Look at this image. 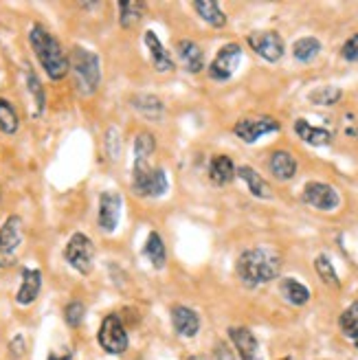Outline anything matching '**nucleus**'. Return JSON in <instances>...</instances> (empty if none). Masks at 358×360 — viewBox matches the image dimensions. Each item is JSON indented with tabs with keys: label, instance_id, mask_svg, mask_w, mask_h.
Returning a JSON list of instances; mask_svg holds the SVG:
<instances>
[{
	"label": "nucleus",
	"instance_id": "obj_15",
	"mask_svg": "<svg viewBox=\"0 0 358 360\" xmlns=\"http://www.w3.org/2000/svg\"><path fill=\"white\" fill-rule=\"evenodd\" d=\"M229 336L234 340V345L242 360H260V356H257L260 347H257V338L253 336V332L246 328H231Z\"/></svg>",
	"mask_w": 358,
	"mask_h": 360
},
{
	"label": "nucleus",
	"instance_id": "obj_37",
	"mask_svg": "<svg viewBox=\"0 0 358 360\" xmlns=\"http://www.w3.org/2000/svg\"><path fill=\"white\" fill-rule=\"evenodd\" d=\"M216 360H236V356L231 354V349L224 343H220L218 349H216Z\"/></svg>",
	"mask_w": 358,
	"mask_h": 360
},
{
	"label": "nucleus",
	"instance_id": "obj_2",
	"mask_svg": "<svg viewBox=\"0 0 358 360\" xmlns=\"http://www.w3.org/2000/svg\"><path fill=\"white\" fill-rule=\"evenodd\" d=\"M29 42L35 53V58L46 70V75L53 82H60L68 73V58L64 56V51L60 42L53 38V35L42 27V25H33L29 33Z\"/></svg>",
	"mask_w": 358,
	"mask_h": 360
},
{
	"label": "nucleus",
	"instance_id": "obj_33",
	"mask_svg": "<svg viewBox=\"0 0 358 360\" xmlns=\"http://www.w3.org/2000/svg\"><path fill=\"white\" fill-rule=\"evenodd\" d=\"M341 330L350 338L358 336V303L350 305V308L341 314Z\"/></svg>",
	"mask_w": 358,
	"mask_h": 360
},
{
	"label": "nucleus",
	"instance_id": "obj_21",
	"mask_svg": "<svg viewBox=\"0 0 358 360\" xmlns=\"http://www.w3.org/2000/svg\"><path fill=\"white\" fill-rule=\"evenodd\" d=\"M236 174L244 180V183L248 185V191L257 195V198H271V185L266 183V180L253 169V167H248V165H242L240 169H236Z\"/></svg>",
	"mask_w": 358,
	"mask_h": 360
},
{
	"label": "nucleus",
	"instance_id": "obj_5",
	"mask_svg": "<svg viewBox=\"0 0 358 360\" xmlns=\"http://www.w3.org/2000/svg\"><path fill=\"white\" fill-rule=\"evenodd\" d=\"M132 189L141 198H158L167 191V176L163 169H152L150 165H134Z\"/></svg>",
	"mask_w": 358,
	"mask_h": 360
},
{
	"label": "nucleus",
	"instance_id": "obj_27",
	"mask_svg": "<svg viewBox=\"0 0 358 360\" xmlns=\"http://www.w3.org/2000/svg\"><path fill=\"white\" fill-rule=\"evenodd\" d=\"M146 255H148V259L152 262L154 268H163L165 266L167 253H165V244H163V240H160L158 233H150L148 244H146Z\"/></svg>",
	"mask_w": 358,
	"mask_h": 360
},
{
	"label": "nucleus",
	"instance_id": "obj_32",
	"mask_svg": "<svg viewBox=\"0 0 358 360\" xmlns=\"http://www.w3.org/2000/svg\"><path fill=\"white\" fill-rule=\"evenodd\" d=\"M341 95H343L341 90L334 86H321L310 93V101L317 105H334L338 99H341Z\"/></svg>",
	"mask_w": 358,
	"mask_h": 360
},
{
	"label": "nucleus",
	"instance_id": "obj_23",
	"mask_svg": "<svg viewBox=\"0 0 358 360\" xmlns=\"http://www.w3.org/2000/svg\"><path fill=\"white\" fill-rule=\"evenodd\" d=\"M281 295L286 297V301H290L293 305H306L310 301V290L303 283H299L297 279H283L281 281Z\"/></svg>",
	"mask_w": 358,
	"mask_h": 360
},
{
	"label": "nucleus",
	"instance_id": "obj_7",
	"mask_svg": "<svg viewBox=\"0 0 358 360\" xmlns=\"http://www.w3.org/2000/svg\"><path fill=\"white\" fill-rule=\"evenodd\" d=\"M99 345L108 354H123L128 349V334L117 314H108L99 328Z\"/></svg>",
	"mask_w": 358,
	"mask_h": 360
},
{
	"label": "nucleus",
	"instance_id": "obj_14",
	"mask_svg": "<svg viewBox=\"0 0 358 360\" xmlns=\"http://www.w3.org/2000/svg\"><path fill=\"white\" fill-rule=\"evenodd\" d=\"M40 288H42V273L35 268H25L23 270V283L18 288V295L15 301L20 305H31L40 295Z\"/></svg>",
	"mask_w": 358,
	"mask_h": 360
},
{
	"label": "nucleus",
	"instance_id": "obj_6",
	"mask_svg": "<svg viewBox=\"0 0 358 360\" xmlns=\"http://www.w3.org/2000/svg\"><path fill=\"white\" fill-rule=\"evenodd\" d=\"M64 257L77 273L88 275L93 270V259H95V246L91 238L84 236V233H75L64 248Z\"/></svg>",
	"mask_w": 358,
	"mask_h": 360
},
{
	"label": "nucleus",
	"instance_id": "obj_20",
	"mask_svg": "<svg viewBox=\"0 0 358 360\" xmlns=\"http://www.w3.org/2000/svg\"><path fill=\"white\" fill-rule=\"evenodd\" d=\"M268 167H271V172L275 174V178H279V180H290L297 174V160H295V156L290 152L279 150V152H275L271 156V163H268Z\"/></svg>",
	"mask_w": 358,
	"mask_h": 360
},
{
	"label": "nucleus",
	"instance_id": "obj_19",
	"mask_svg": "<svg viewBox=\"0 0 358 360\" xmlns=\"http://www.w3.org/2000/svg\"><path fill=\"white\" fill-rule=\"evenodd\" d=\"M295 132L299 134L301 141H306L310 143V146H330V141H332V134L324 128H314V125H310L306 119H297L295 121Z\"/></svg>",
	"mask_w": 358,
	"mask_h": 360
},
{
	"label": "nucleus",
	"instance_id": "obj_16",
	"mask_svg": "<svg viewBox=\"0 0 358 360\" xmlns=\"http://www.w3.org/2000/svg\"><path fill=\"white\" fill-rule=\"evenodd\" d=\"M176 51H178V58H181L183 66L189 70V73H200V70L205 68V56L196 42L181 40L176 44Z\"/></svg>",
	"mask_w": 358,
	"mask_h": 360
},
{
	"label": "nucleus",
	"instance_id": "obj_17",
	"mask_svg": "<svg viewBox=\"0 0 358 360\" xmlns=\"http://www.w3.org/2000/svg\"><path fill=\"white\" fill-rule=\"evenodd\" d=\"M146 44H148V51H150V58H152V64L158 73H165V70H172L174 68V62L170 58V53L165 51V46L160 44L158 35L154 31H146Z\"/></svg>",
	"mask_w": 358,
	"mask_h": 360
},
{
	"label": "nucleus",
	"instance_id": "obj_22",
	"mask_svg": "<svg viewBox=\"0 0 358 360\" xmlns=\"http://www.w3.org/2000/svg\"><path fill=\"white\" fill-rule=\"evenodd\" d=\"M193 9L198 11V15L203 18L205 22H209L211 27H224L226 25V15L224 11L220 9L218 3H211V0H198V3H193Z\"/></svg>",
	"mask_w": 358,
	"mask_h": 360
},
{
	"label": "nucleus",
	"instance_id": "obj_18",
	"mask_svg": "<svg viewBox=\"0 0 358 360\" xmlns=\"http://www.w3.org/2000/svg\"><path fill=\"white\" fill-rule=\"evenodd\" d=\"M209 178L216 185H229L231 180L236 178V165H234V160H231L229 156H224V154L213 156L211 163H209Z\"/></svg>",
	"mask_w": 358,
	"mask_h": 360
},
{
	"label": "nucleus",
	"instance_id": "obj_9",
	"mask_svg": "<svg viewBox=\"0 0 358 360\" xmlns=\"http://www.w3.org/2000/svg\"><path fill=\"white\" fill-rule=\"evenodd\" d=\"M242 60V49L240 44H226L218 51L216 60L209 66V75L216 82H224L236 73V68L240 66Z\"/></svg>",
	"mask_w": 358,
	"mask_h": 360
},
{
	"label": "nucleus",
	"instance_id": "obj_24",
	"mask_svg": "<svg viewBox=\"0 0 358 360\" xmlns=\"http://www.w3.org/2000/svg\"><path fill=\"white\" fill-rule=\"evenodd\" d=\"M27 90L33 99V117L38 119L44 112V90H42L38 75H35L31 68H27Z\"/></svg>",
	"mask_w": 358,
	"mask_h": 360
},
{
	"label": "nucleus",
	"instance_id": "obj_36",
	"mask_svg": "<svg viewBox=\"0 0 358 360\" xmlns=\"http://www.w3.org/2000/svg\"><path fill=\"white\" fill-rule=\"evenodd\" d=\"M117 136H119L117 130H110V132H108V152H110V158H113V160L119 158V141L115 143Z\"/></svg>",
	"mask_w": 358,
	"mask_h": 360
},
{
	"label": "nucleus",
	"instance_id": "obj_29",
	"mask_svg": "<svg viewBox=\"0 0 358 360\" xmlns=\"http://www.w3.org/2000/svg\"><path fill=\"white\" fill-rule=\"evenodd\" d=\"M18 125H20V121H18V115L13 110V105L0 97V132L5 134H15L18 132Z\"/></svg>",
	"mask_w": 358,
	"mask_h": 360
},
{
	"label": "nucleus",
	"instance_id": "obj_41",
	"mask_svg": "<svg viewBox=\"0 0 358 360\" xmlns=\"http://www.w3.org/2000/svg\"><path fill=\"white\" fill-rule=\"evenodd\" d=\"M281 360H295L293 356H286V358H281Z\"/></svg>",
	"mask_w": 358,
	"mask_h": 360
},
{
	"label": "nucleus",
	"instance_id": "obj_12",
	"mask_svg": "<svg viewBox=\"0 0 358 360\" xmlns=\"http://www.w3.org/2000/svg\"><path fill=\"white\" fill-rule=\"evenodd\" d=\"M119 215H121V195L117 191H103L99 198V226L103 231L113 233L119 224Z\"/></svg>",
	"mask_w": 358,
	"mask_h": 360
},
{
	"label": "nucleus",
	"instance_id": "obj_26",
	"mask_svg": "<svg viewBox=\"0 0 358 360\" xmlns=\"http://www.w3.org/2000/svg\"><path fill=\"white\" fill-rule=\"evenodd\" d=\"M119 20H121V27L123 29H132L141 22V18H143V11H146V5L143 3H119Z\"/></svg>",
	"mask_w": 358,
	"mask_h": 360
},
{
	"label": "nucleus",
	"instance_id": "obj_28",
	"mask_svg": "<svg viewBox=\"0 0 358 360\" xmlns=\"http://www.w3.org/2000/svg\"><path fill=\"white\" fill-rule=\"evenodd\" d=\"M132 105L136 108V110H141L146 117H150V119H158L160 115H163V103H160L158 97H152V95H139V97H134Z\"/></svg>",
	"mask_w": 358,
	"mask_h": 360
},
{
	"label": "nucleus",
	"instance_id": "obj_10",
	"mask_svg": "<svg viewBox=\"0 0 358 360\" xmlns=\"http://www.w3.org/2000/svg\"><path fill=\"white\" fill-rule=\"evenodd\" d=\"M234 132L244 141V143H255L264 134L279 132V121L273 117H257V119H242L236 123Z\"/></svg>",
	"mask_w": 358,
	"mask_h": 360
},
{
	"label": "nucleus",
	"instance_id": "obj_35",
	"mask_svg": "<svg viewBox=\"0 0 358 360\" xmlns=\"http://www.w3.org/2000/svg\"><path fill=\"white\" fill-rule=\"evenodd\" d=\"M343 58L347 60V62H358V33L356 35H352V38L343 44Z\"/></svg>",
	"mask_w": 358,
	"mask_h": 360
},
{
	"label": "nucleus",
	"instance_id": "obj_1",
	"mask_svg": "<svg viewBox=\"0 0 358 360\" xmlns=\"http://www.w3.org/2000/svg\"><path fill=\"white\" fill-rule=\"evenodd\" d=\"M281 270V257L271 248H248L238 259V275L246 285L273 281Z\"/></svg>",
	"mask_w": 358,
	"mask_h": 360
},
{
	"label": "nucleus",
	"instance_id": "obj_38",
	"mask_svg": "<svg viewBox=\"0 0 358 360\" xmlns=\"http://www.w3.org/2000/svg\"><path fill=\"white\" fill-rule=\"evenodd\" d=\"M11 349H13V356L18 358L23 352H25V340L18 336V338H13V343H11Z\"/></svg>",
	"mask_w": 358,
	"mask_h": 360
},
{
	"label": "nucleus",
	"instance_id": "obj_25",
	"mask_svg": "<svg viewBox=\"0 0 358 360\" xmlns=\"http://www.w3.org/2000/svg\"><path fill=\"white\" fill-rule=\"evenodd\" d=\"M154 150H156L154 136L148 134V132L139 134L136 136V143H134V165H150L148 160L154 154Z\"/></svg>",
	"mask_w": 358,
	"mask_h": 360
},
{
	"label": "nucleus",
	"instance_id": "obj_31",
	"mask_svg": "<svg viewBox=\"0 0 358 360\" xmlns=\"http://www.w3.org/2000/svg\"><path fill=\"white\" fill-rule=\"evenodd\" d=\"M314 270H317V275H319L321 279H324V283L334 285V288L341 285V281H338V275H336V270H334L332 262H330L326 255H319V257L314 259Z\"/></svg>",
	"mask_w": 358,
	"mask_h": 360
},
{
	"label": "nucleus",
	"instance_id": "obj_30",
	"mask_svg": "<svg viewBox=\"0 0 358 360\" xmlns=\"http://www.w3.org/2000/svg\"><path fill=\"white\" fill-rule=\"evenodd\" d=\"M321 51V42L317 38H301L299 42H295L293 53L299 62H312Z\"/></svg>",
	"mask_w": 358,
	"mask_h": 360
},
{
	"label": "nucleus",
	"instance_id": "obj_40",
	"mask_svg": "<svg viewBox=\"0 0 358 360\" xmlns=\"http://www.w3.org/2000/svg\"><path fill=\"white\" fill-rule=\"evenodd\" d=\"M189 360H211L209 356H191Z\"/></svg>",
	"mask_w": 358,
	"mask_h": 360
},
{
	"label": "nucleus",
	"instance_id": "obj_11",
	"mask_svg": "<svg viewBox=\"0 0 358 360\" xmlns=\"http://www.w3.org/2000/svg\"><path fill=\"white\" fill-rule=\"evenodd\" d=\"M303 200L319 211H332L338 207V193L326 183H308L303 187Z\"/></svg>",
	"mask_w": 358,
	"mask_h": 360
},
{
	"label": "nucleus",
	"instance_id": "obj_8",
	"mask_svg": "<svg viewBox=\"0 0 358 360\" xmlns=\"http://www.w3.org/2000/svg\"><path fill=\"white\" fill-rule=\"evenodd\" d=\"M248 46L266 62H279L283 56V40L275 31H255L248 35Z\"/></svg>",
	"mask_w": 358,
	"mask_h": 360
},
{
	"label": "nucleus",
	"instance_id": "obj_4",
	"mask_svg": "<svg viewBox=\"0 0 358 360\" xmlns=\"http://www.w3.org/2000/svg\"><path fill=\"white\" fill-rule=\"evenodd\" d=\"M23 246V220L9 215L0 226V268H11L18 259V250Z\"/></svg>",
	"mask_w": 358,
	"mask_h": 360
},
{
	"label": "nucleus",
	"instance_id": "obj_34",
	"mask_svg": "<svg viewBox=\"0 0 358 360\" xmlns=\"http://www.w3.org/2000/svg\"><path fill=\"white\" fill-rule=\"evenodd\" d=\"M84 312H86V308H84L82 301H70L64 308V319H66V323L70 328H77V326H82V321H84Z\"/></svg>",
	"mask_w": 358,
	"mask_h": 360
},
{
	"label": "nucleus",
	"instance_id": "obj_3",
	"mask_svg": "<svg viewBox=\"0 0 358 360\" xmlns=\"http://www.w3.org/2000/svg\"><path fill=\"white\" fill-rule=\"evenodd\" d=\"M68 70H73L75 84L82 95H93L101 82V64L99 58L88 49H73L68 58Z\"/></svg>",
	"mask_w": 358,
	"mask_h": 360
},
{
	"label": "nucleus",
	"instance_id": "obj_39",
	"mask_svg": "<svg viewBox=\"0 0 358 360\" xmlns=\"http://www.w3.org/2000/svg\"><path fill=\"white\" fill-rule=\"evenodd\" d=\"M49 360H70V354L68 352H64V354H56V352H53L49 356Z\"/></svg>",
	"mask_w": 358,
	"mask_h": 360
},
{
	"label": "nucleus",
	"instance_id": "obj_42",
	"mask_svg": "<svg viewBox=\"0 0 358 360\" xmlns=\"http://www.w3.org/2000/svg\"><path fill=\"white\" fill-rule=\"evenodd\" d=\"M354 345L358 347V336H354Z\"/></svg>",
	"mask_w": 358,
	"mask_h": 360
},
{
	"label": "nucleus",
	"instance_id": "obj_13",
	"mask_svg": "<svg viewBox=\"0 0 358 360\" xmlns=\"http://www.w3.org/2000/svg\"><path fill=\"white\" fill-rule=\"evenodd\" d=\"M172 323H174V330L185 338L196 336L200 330L198 314H196L191 308H187V305H176L172 310Z\"/></svg>",
	"mask_w": 358,
	"mask_h": 360
}]
</instances>
